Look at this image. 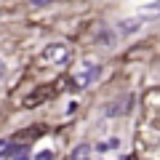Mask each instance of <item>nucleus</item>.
Listing matches in <instances>:
<instances>
[{
    "label": "nucleus",
    "instance_id": "obj_1",
    "mask_svg": "<svg viewBox=\"0 0 160 160\" xmlns=\"http://www.w3.org/2000/svg\"><path fill=\"white\" fill-rule=\"evenodd\" d=\"M40 62L56 64V67H64V64L72 62V48H69V46H62V43H53V46H48L46 51L40 53Z\"/></svg>",
    "mask_w": 160,
    "mask_h": 160
},
{
    "label": "nucleus",
    "instance_id": "obj_2",
    "mask_svg": "<svg viewBox=\"0 0 160 160\" xmlns=\"http://www.w3.org/2000/svg\"><path fill=\"white\" fill-rule=\"evenodd\" d=\"M64 80H56V83H51V86H43V88H38L35 93H29L27 99H24V107H38V104H43L46 99H51V96H56L59 93V86H62Z\"/></svg>",
    "mask_w": 160,
    "mask_h": 160
},
{
    "label": "nucleus",
    "instance_id": "obj_3",
    "mask_svg": "<svg viewBox=\"0 0 160 160\" xmlns=\"http://www.w3.org/2000/svg\"><path fill=\"white\" fill-rule=\"evenodd\" d=\"M96 75H99V67H96V64H83V67H80L78 72L72 75V86H75V91L86 88L91 80H96Z\"/></svg>",
    "mask_w": 160,
    "mask_h": 160
},
{
    "label": "nucleus",
    "instance_id": "obj_4",
    "mask_svg": "<svg viewBox=\"0 0 160 160\" xmlns=\"http://www.w3.org/2000/svg\"><path fill=\"white\" fill-rule=\"evenodd\" d=\"M88 158H91V144H80V147H75L69 152L67 160H88Z\"/></svg>",
    "mask_w": 160,
    "mask_h": 160
},
{
    "label": "nucleus",
    "instance_id": "obj_5",
    "mask_svg": "<svg viewBox=\"0 0 160 160\" xmlns=\"http://www.w3.org/2000/svg\"><path fill=\"white\" fill-rule=\"evenodd\" d=\"M29 149L27 147H19V144H11V149H8V158L11 160H29Z\"/></svg>",
    "mask_w": 160,
    "mask_h": 160
},
{
    "label": "nucleus",
    "instance_id": "obj_6",
    "mask_svg": "<svg viewBox=\"0 0 160 160\" xmlns=\"http://www.w3.org/2000/svg\"><path fill=\"white\" fill-rule=\"evenodd\" d=\"M35 160H53V152H51V149H43V152H38Z\"/></svg>",
    "mask_w": 160,
    "mask_h": 160
}]
</instances>
